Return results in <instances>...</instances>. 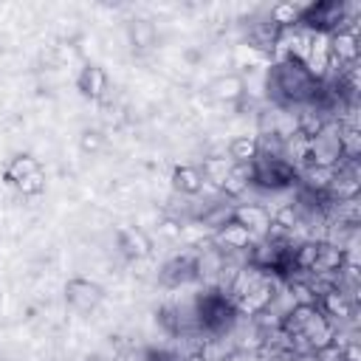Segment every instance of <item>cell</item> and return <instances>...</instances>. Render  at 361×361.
<instances>
[{
    "label": "cell",
    "mask_w": 361,
    "mask_h": 361,
    "mask_svg": "<svg viewBox=\"0 0 361 361\" xmlns=\"http://www.w3.org/2000/svg\"><path fill=\"white\" fill-rule=\"evenodd\" d=\"M172 189L175 195H183V197H195L203 192V175L197 166L192 164H183V166H175L172 169Z\"/></svg>",
    "instance_id": "cell-10"
},
{
    "label": "cell",
    "mask_w": 361,
    "mask_h": 361,
    "mask_svg": "<svg viewBox=\"0 0 361 361\" xmlns=\"http://www.w3.org/2000/svg\"><path fill=\"white\" fill-rule=\"evenodd\" d=\"M158 279H161L164 288H180V285L195 282V279H197V271H195V251H183V254L172 257L169 262H164Z\"/></svg>",
    "instance_id": "cell-3"
},
{
    "label": "cell",
    "mask_w": 361,
    "mask_h": 361,
    "mask_svg": "<svg viewBox=\"0 0 361 361\" xmlns=\"http://www.w3.org/2000/svg\"><path fill=\"white\" fill-rule=\"evenodd\" d=\"M330 56L341 65L358 62V34L355 28H341L330 34Z\"/></svg>",
    "instance_id": "cell-9"
},
{
    "label": "cell",
    "mask_w": 361,
    "mask_h": 361,
    "mask_svg": "<svg viewBox=\"0 0 361 361\" xmlns=\"http://www.w3.org/2000/svg\"><path fill=\"white\" fill-rule=\"evenodd\" d=\"M226 152H228V158L234 164H251L257 158V138L254 135H234L228 141Z\"/></svg>",
    "instance_id": "cell-14"
},
{
    "label": "cell",
    "mask_w": 361,
    "mask_h": 361,
    "mask_svg": "<svg viewBox=\"0 0 361 361\" xmlns=\"http://www.w3.org/2000/svg\"><path fill=\"white\" fill-rule=\"evenodd\" d=\"M14 189H17L23 197H37L39 192H45V172L39 169V172H34V175H28V178L17 180V183H14Z\"/></svg>",
    "instance_id": "cell-16"
},
{
    "label": "cell",
    "mask_w": 361,
    "mask_h": 361,
    "mask_svg": "<svg viewBox=\"0 0 361 361\" xmlns=\"http://www.w3.org/2000/svg\"><path fill=\"white\" fill-rule=\"evenodd\" d=\"M234 220L243 223L254 240H265L268 228H271V212L262 206V203H243V206H234Z\"/></svg>",
    "instance_id": "cell-5"
},
{
    "label": "cell",
    "mask_w": 361,
    "mask_h": 361,
    "mask_svg": "<svg viewBox=\"0 0 361 361\" xmlns=\"http://www.w3.org/2000/svg\"><path fill=\"white\" fill-rule=\"evenodd\" d=\"M212 243H214V248H220V251H248L257 240H254V234H251L243 223H237V220L231 217L228 223H223L220 228L212 231Z\"/></svg>",
    "instance_id": "cell-4"
},
{
    "label": "cell",
    "mask_w": 361,
    "mask_h": 361,
    "mask_svg": "<svg viewBox=\"0 0 361 361\" xmlns=\"http://www.w3.org/2000/svg\"><path fill=\"white\" fill-rule=\"evenodd\" d=\"M34 172H39V161H37L34 155L23 152V155H14V158L8 161V166L3 169V180H6L8 186H14L17 180H23V178H28V175H34Z\"/></svg>",
    "instance_id": "cell-12"
},
{
    "label": "cell",
    "mask_w": 361,
    "mask_h": 361,
    "mask_svg": "<svg viewBox=\"0 0 361 361\" xmlns=\"http://www.w3.org/2000/svg\"><path fill=\"white\" fill-rule=\"evenodd\" d=\"M254 166V180L251 186L262 189V192H282V189H290L296 186L299 180V169L285 161V158H271V155H257L251 161Z\"/></svg>",
    "instance_id": "cell-1"
},
{
    "label": "cell",
    "mask_w": 361,
    "mask_h": 361,
    "mask_svg": "<svg viewBox=\"0 0 361 361\" xmlns=\"http://www.w3.org/2000/svg\"><path fill=\"white\" fill-rule=\"evenodd\" d=\"M85 361H107V358H102V355H90V358H85Z\"/></svg>",
    "instance_id": "cell-19"
},
{
    "label": "cell",
    "mask_w": 361,
    "mask_h": 361,
    "mask_svg": "<svg viewBox=\"0 0 361 361\" xmlns=\"http://www.w3.org/2000/svg\"><path fill=\"white\" fill-rule=\"evenodd\" d=\"M102 299H104V290H102V285L93 282V279L73 276V279H68V285H65V302H68L73 310H79V313L96 310Z\"/></svg>",
    "instance_id": "cell-2"
},
{
    "label": "cell",
    "mask_w": 361,
    "mask_h": 361,
    "mask_svg": "<svg viewBox=\"0 0 361 361\" xmlns=\"http://www.w3.org/2000/svg\"><path fill=\"white\" fill-rule=\"evenodd\" d=\"M79 147H82V152H99L104 147V135L99 130H85L79 135Z\"/></svg>",
    "instance_id": "cell-18"
},
{
    "label": "cell",
    "mask_w": 361,
    "mask_h": 361,
    "mask_svg": "<svg viewBox=\"0 0 361 361\" xmlns=\"http://www.w3.org/2000/svg\"><path fill=\"white\" fill-rule=\"evenodd\" d=\"M118 248L127 259H147L152 254V240L147 237L144 228L135 226H121L118 228Z\"/></svg>",
    "instance_id": "cell-7"
},
{
    "label": "cell",
    "mask_w": 361,
    "mask_h": 361,
    "mask_svg": "<svg viewBox=\"0 0 361 361\" xmlns=\"http://www.w3.org/2000/svg\"><path fill=\"white\" fill-rule=\"evenodd\" d=\"M130 39H133V48L138 51H149L158 39V31L149 20H133L130 23Z\"/></svg>",
    "instance_id": "cell-15"
},
{
    "label": "cell",
    "mask_w": 361,
    "mask_h": 361,
    "mask_svg": "<svg viewBox=\"0 0 361 361\" xmlns=\"http://www.w3.org/2000/svg\"><path fill=\"white\" fill-rule=\"evenodd\" d=\"M299 17H302V6L296 3H274L268 8V23L282 28H299Z\"/></svg>",
    "instance_id": "cell-13"
},
{
    "label": "cell",
    "mask_w": 361,
    "mask_h": 361,
    "mask_svg": "<svg viewBox=\"0 0 361 361\" xmlns=\"http://www.w3.org/2000/svg\"><path fill=\"white\" fill-rule=\"evenodd\" d=\"M341 152H344V158H358V152H361V135H358V130L341 127Z\"/></svg>",
    "instance_id": "cell-17"
},
{
    "label": "cell",
    "mask_w": 361,
    "mask_h": 361,
    "mask_svg": "<svg viewBox=\"0 0 361 361\" xmlns=\"http://www.w3.org/2000/svg\"><path fill=\"white\" fill-rule=\"evenodd\" d=\"M231 166H234V161L226 158V155H203V161H200L197 169H200V175H203L206 183H212V186L220 189V183L231 172Z\"/></svg>",
    "instance_id": "cell-11"
},
{
    "label": "cell",
    "mask_w": 361,
    "mask_h": 361,
    "mask_svg": "<svg viewBox=\"0 0 361 361\" xmlns=\"http://www.w3.org/2000/svg\"><path fill=\"white\" fill-rule=\"evenodd\" d=\"M76 87H79L82 96H87L93 102H102L107 96V90H110V79H107L102 65H85L79 71V76H76Z\"/></svg>",
    "instance_id": "cell-6"
},
{
    "label": "cell",
    "mask_w": 361,
    "mask_h": 361,
    "mask_svg": "<svg viewBox=\"0 0 361 361\" xmlns=\"http://www.w3.org/2000/svg\"><path fill=\"white\" fill-rule=\"evenodd\" d=\"M209 93L220 104H237L245 96V79L240 73H223L209 85Z\"/></svg>",
    "instance_id": "cell-8"
}]
</instances>
